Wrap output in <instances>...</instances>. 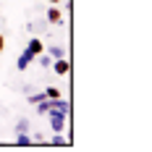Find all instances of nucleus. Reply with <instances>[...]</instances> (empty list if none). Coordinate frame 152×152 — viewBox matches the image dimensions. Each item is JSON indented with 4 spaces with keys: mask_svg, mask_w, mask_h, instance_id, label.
Here are the masks:
<instances>
[{
    "mask_svg": "<svg viewBox=\"0 0 152 152\" xmlns=\"http://www.w3.org/2000/svg\"><path fill=\"white\" fill-rule=\"evenodd\" d=\"M31 61H34V55H31L29 50H24V53L18 55V61H16V68H18V71H26Z\"/></svg>",
    "mask_w": 152,
    "mask_h": 152,
    "instance_id": "4",
    "label": "nucleus"
},
{
    "mask_svg": "<svg viewBox=\"0 0 152 152\" xmlns=\"http://www.w3.org/2000/svg\"><path fill=\"white\" fill-rule=\"evenodd\" d=\"M45 53L55 61V58H66V50H63L61 45H53V47H45Z\"/></svg>",
    "mask_w": 152,
    "mask_h": 152,
    "instance_id": "6",
    "label": "nucleus"
},
{
    "mask_svg": "<svg viewBox=\"0 0 152 152\" xmlns=\"http://www.w3.org/2000/svg\"><path fill=\"white\" fill-rule=\"evenodd\" d=\"M26 50H29L31 55L37 58L39 53H45V45H42V39H39V37H34V39H29V45H26Z\"/></svg>",
    "mask_w": 152,
    "mask_h": 152,
    "instance_id": "5",
    "label": "nucleus"
},
{
    "mask_svg": "<svg viewBox=\"0 0 152 152\" xmlns=\"http://www.w3.org/2000/svg\"><path fill=\"white\" fill-rule=\"evenodd\" d=\"M37 58H39V66H45V68H50V63H53V58H50V55H45V53H39Z\"/></svg>",
    "mask_w": 152,
    "mask_h": 152,
    "instance_id": "9",
    "label": "nucleus"
},
{
    "mask_svg": "<svg viewBox=\"0 0 152 152\" xmlns=\"http://www.w3.org/2000/svg\"><path fill=\"white\" fill-rule=\"evenodd\" d=\"M39 100H45V92H37V94H29V102H31V105H37Z\"/></svg>",
    "mask_w": 152,
    "mask_h": 152,
    "instance_id": "10",
    "label": "nucleus"
},
{
    "mask_svg": "<svg viewBox=\"0 0 152 152\" xmlns=\"http://www.w3.org/2000/svg\"><path fill=\"white\" fill-rule=\"evenodd\" d=\"M29 144H34V142H31V137H26V131H21L16 137V147H29Z\"/></svg>",
    "mask_w": 152,
    "mask_h": 152,
    "instance_id": "7",
    "label": "nucleus"
},
{
    "mask_svg": "<svg viewBox=\"0 0 152 152\" xmlns=\"http://www.w3.org/2000/svg\"><path fill=\"white\" fill-rule=\"evenodd\" d=\"M3 50H5V37L0 34V53H3Z\"/></svg>",
    "mask_w": 152,
    "mask_h": 152,
    "instance_id": "13",
    "label": "nucleus"
},
{
    "mask_svg": "<svg viewBox=\"0 0 152 152\" xmlns=\"http://www.w3.org/2000/svg\"><path fill=\"white\" fill-rule=\"evenodd\" d=\"M26 129H29V123H26V121H18V126H16V131H18V134H21V131H26Z\"/></svg>",
    "mask_w": 152,
    "mask_h": 152,
    "instance_id": "12",
    "label": "nucleus"
},
{
    "mask_svg": "<svg viewBox=\"0 0 152 152\" xmlns=\"http://www.w3.org/2000/svg\"><path fill=\"white\" fill-rule=\"evenodd\" d=\"M50 66H53V74H58V76H66L68 71H71V63L66 61V58H55Z\"/></svg>",
    "mask_w": 152,
    "mask_h": 152,
    "instance_id": "2",
    "label": "nucleus"
},
{
    "mask_svg": "<svg viewBox=\"0 0 152 152\" xmlns=\"http://www.w3.org/2000/svg\"><path fill=\"white\" fill-rule=\"evenodd\" d=\"M45 97L55 100V97H61V89H58V87H47V89H45Z\"/></svg>",
    "mask_w": 152,
    "mask_h": 152,
    "instance_id": "8",
    "label": "nucleus"
},
{
    "mask_svg": "<svg viewBox=\"0 0 152 152\" xmlns=\"http://www.w3.org/2000/svg\"><path fill=\"white\" fill-rule=\"evenodd\" d=\"M47 3H50V5H61V0H47Z\"/></svg>",
    "mask_w": 152,
    "mask_h": 152,
    "instance_id": "14",
    "label": "nucleus"
},
{
    "mask_svg": "<svg viewBox=\"0 0 152 152\" xmlns=\"http://www.w3.org/2000/svg\"><path fill=\"white\" fill-rule=\"evenodd\" d=\"M47 21L53 24V26H58V24H63V13L58 5H53V8H47Z\"/></svg>",
    "mask_w": 152,
    "mask_h": 152,
    "instance_id": "3",
    "label": "nucleus"
},
{
    "mask_svg": "<svg viewBox=\"0 0 152 152\" xmlns=\"http://www.w3.org/2000/svg\"><path fill=\"white\" fill-rule=\"evenodd\" d=\"M53 144H55V147H66L68 142H66L63 137H58V134H55V137H53Z\"/></svg>",
    "mask_w": 152,
    "mask_h": 152,
    "instance_id": "11",
    "label": "nucleus"
},
{
    "mask_svg": "<svg viewBox=\"0 0 152 152\" xmlns=\"http://www.w3.org/2000/svg\"><path fill=\"white\" fill-rule=\"evenodd\" d=\"M50 129L55 134H63L66 131V121H68V113H61V110H50Z\"/></svg>",
    "mask_w": 152,
    "mask_h": 152,
    "instance_id": "1",
    "label": "nucleus"
}]
</instances>
